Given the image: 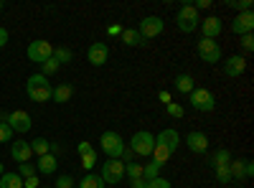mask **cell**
<instances>
[{
	"mask_svg": "<svg viewBox=\"0 0 254 188\" xmlns=\"http://www.w3.org/2000/svg\"><path fill=\"white\" fill-rule=\"evenodd\" d=\"M28 145H31V153H33L36 158H41V155H49V153H51V142H49L46 137L28 140Z\"/></svg>",
	"mask_w": 254,
	"mask_h": 188,
	"instance_id": "ffe728a7",
	"label": "cell"
},
{
	"mask_svg": "<svg viewBox=\"0 0 254 188\" xmlns=\"http://www.w3.org/2000/svg\"><path fill=\"white\" fill-rule=\"evenodd\" d=\"M163 28H165V23H163V18L160 15H145L142 20H140V26H137V31H140V36L147 41V38H158L160 33H163Z\"/></svg>",
	"mask_w": 254,
	"mask_h": 188,
	"instance_id": "52a82bcc",
	"label": "cell"
},
{
	"mask_svg": "<svg viewBox=\"0 0 254 188\" xmlns=\"http://www.w3.org/2000/svg\"><path fill=\"white\" fill-rule=\"evenodd\" d=\"M160 99L168 104V102H171V94H168V92H160Z\"/></svg>",
	"mask_w": 254,
	"mask_h": 188,
	"instance_id": "c3c4849f",
	"label": "cell"
},
{
	"mask_svg": "<svg viewBox=\"0 0 254 188\" xmlns=\"http://www.w3.org/2000/svg\"><path fill=\"white\" fill-rule=\"evenodd\" d=\"M38 186V178L31 176V178H23V188H36Z\"/></svg>",
	"mask_w": 254,
	"mask_h": 188,
	"instance_id": "b9f144b4",
	"label": "cell"
},
{
	"mask_svg": "<svg viewBox=\"0 0 254 188\" xmlns=\"http://www.w3.org/2000/svg\"><path fill=\"white\" fill-rule=\"evenodd\" d=\"M226 5L234 8V10H239V13H244V10H252V0H229Z\"/></svg>",
	"mask_w": 254,
	"mask_h": 188,
	"instance_id": "d6a6232c",
	"label": "cell"
},
{
	"mask_svg": "<svg viewBox=\"0 0 254 188\" xmlns=\"http://www.w3.org/2000/svg\"><path fill=\"white\" fill-rule=\"evenodd\" d=\"M26 56H28V61H33V64H44V61H49L54 56V46L49 44V41H31L28 49H26Z\"/></svg>",
	"mask_w": 254,
	"mask_h": 188,
	"instance_id": "8992f818",
	"label": "cell"
},
{
	"mask_svg": "<svg viewBox=\"0 0 254 188\" xmlns=\"http://www.w3.org/2000/svg\"><path fill=\"white\" fill-rule=\"evenodd\" d=\"M122 44L125 46H145V38L140 36L137 28H122Z\"/></svg>",
	"mask_w": 254,
	"mask_h": 188,
	"instance_id": "d6986e66",
	"label": "cell"
},
{
	"mask_svg": "<svg viewBox=\"0 0 254 188\" xmlns=\"http://www.w3.org/2000/svg\"><path fill=\"white\" fill-rule=\"evenodd\" d=\"M54 59H56L59 66H64V64H69V61H74V54H71L69 49L59 46V49H54Z\"/></svg>",
	"mask_w": 254,
	"mask_h": 188,
	"instance_id": "83f0119b",
	"label": "cell"
},
{
	"mask_svg": "<svg viewBox=\"0 0 254 188\" xmlns=\"http://www.w3.org/2000/svg\"><path fill=\"white\" fill-rule=\"evenodd\" d=\"M214 171H216V178H219V183H229V181H231L229 165H219V168H214Z\"/></svg>",
	"mask_w": 254,
	"mask_h": 188,
	"instance_id": "74e56055",
	"label": "cell"
},
{
	"mask_svg": "<svg viewBox=\"0 0 254 188\" xmlns=\"http://www.w3.org/2000/svg\"><path fill=\"white\" fill-rule=\"evenodd\" d=\"M198 56H201V61H206V64H219V61H221V46H219V41L201 38L198 41Z\"/></svg>",
	"mask_w": 254,
	"mask_h": 188,
	"instance_id": "ba28073f",
	"label": "cell"
},
{
	"mask_svg": "<svg viewBox=\"0 0 254 188\" xmlns=\"http://www.w3.org/2000/svg\"><path fill=\"white\" fill-rule=\"evenodd\" d=\"M71 94H74L71 84H59V87H54L51 99H54L56 104H64V102H69V99H71Z\"/></svg>",
	"mask_w": 254,
	"mask_h": 188,
	"instance_id": "44dd1931",
	"label": "cell"
},
{
	"mask_svg": "<svg viewBox=\"0 0 254 188\" xmlns=\"http://www.w3.org/2000/svg\"><path fill=\"white\" fill-rule=\"evenodd\" d=\"M145 188H173V186H171V181H168V178L158 176L155 181H147V186H145Z\"/></svg>",
	"mask_w": 254,
	"mask_h": 188,
	"instance_id": "8d00e7d4",
	"label": "cell"
},
{
	"mask_svg": "<svg viewBox=\"0 0 254 188\" xmlns=\"http://www.w3.org/2000/svg\"><path fill=\"white\" fill-rule=\"evenodd\" d=\"M44 188H49V186H44Z\"/></svg>",
	"mask_w": 254,
	"mask_h": 188,
	"instance_id": "816d5d0a",
	"label": "cell"
},
{
	"mask_svg": "<svg viewBox=\"0 0 254 188\" xmlns=\"http://www.w3.org/2000/svg\"><path fill=\"white\" fill-rule=\"evenodd\" d=\"M160 168H163V165H158V163L142 165V181H155V178L160 176Z\"/></svg>",
	"mask_w": 254,
	"mask_h": 188,
	"instance_id": "f1b7e54d",
	"label": "cell"
},
{
	"mask_svg": "<svg viewBox=\"0 0 254 188\" xmlns=\"http://www.w3.org/2000/svg\"><path fill=\"white\" fill-rule=\"evenodd\" d=\"M74 186H76V181L71 176H59L56 178V188H74Z\"/></svg>",
	"mask_w": 254,
	"mask_h": 188,
	"instance_id": "f35d334b",
	"label": "cell"
},
{
	"mask_svg": "<svg viewBox=\"0 0 254 188\" xmlns=\"http://www.w3.org/2000/svg\"><path fill=\"white\" fill-rule=\"evenodd\" d=\"M59 69H61V66H59V64H56V59H54V56H51V59H49V61H44V64H41V74H44V76H46V79H49V76H51V74H56V71H59Z\"/></svg>",
	"mask_w": 254,
	"mask_h": 188,
	"instance_id": "4dcf8cb0",
	"label": "cell"
},
{
	"mask_svg": "<svg viewBox=\"0 0 254 188\" xmlns=\"http://www.w3.org/2000/svg\"><path fill=\"white\" fill-rule=\"evenodd\" d=\"M15 132L8 127V122H0V142H13Z\"/></svg>",
	"mask_w": 254,
	"mask_h": 188,
	"instance_id": "836d02e7",
	"label": "cell"
},
{
	"mask_svg": "<svg viewBox=\"0 0 254 188\" xmlns=\"http://www.w3.org/2000/svg\"><path fill=\"white\" fill-rule=\"evenodd\" d=\"M176 87H178V92L190 94V92L196 89V81H193V76H190V74H178L176 76Z\"/></svg>",
	"mask_w": 254,
	"mask_h": 188,
	"instance_id": "7402d4cb",
	"label": "cell"
},
{
	"mask_svg": "<svg viewBox=\"0 0 254 188\" xmlns=\"http://www.w3.org/2000/svg\"><path fill=\"white\" fill-rule=\"evenodd\" d=\"M18 176H20V178L36 176V165H33V163H18Z\"/></svg>",
	"mask_w": 254,
	"mask_h": 188,
	"instance_id": "1f68e13d",
	"label": "cell"
},
{
	"mask_svg": "<svg viewBox=\"0 0 254 188\" xmlns=\"http://www.w3.org/2000/svg\"><path fill=\"white\" fill-rule=\"evenodd\" d=\"M87 59H89V64H92V66H104V64H107V59H110V46H107V44H102V41H97V44L89 46Z\"/></svg>",
	"mask_w": 254,
	"mask_h": 188,
	"instance_id": "7c38bea8",
	"label": "cell"
},
{
	"mask_svg": "<svg viewBox=\"0 0 254 188\" xmlns=\"http://www.w3.org/2000/svg\"><path fill=\"white\" fill-rule=\"evenodd\" d=\"M36 171L44 173V176H54V173H56V155H54V153L41 155L38 163H36Z\"/></svg>",
	"mask_w": 254,
	"mask_h": 188,
	"instance_id": "ac0fdd59",
	"label": "cell"
},
{
	"mask_svg": "<svg viewBox=\"0 0 254 188\" xmlns=\"http://www.w3.org/2000/svg\"><path fill=\"white\" fill-rule=\"evenodd\" d=\"M186 145H188L190 153H206L208 150V137H206V132L193 130V132L186 135Z\"/></svg>",
	"mask_w": 254,
	"mask_h": 188,
	"instance_id": "9a60e30c",
	"label": "cell"
},
{
	"mask_svg": "<svg viewBox=\"0 0 254 188\" xmlns=\"http://www.w3.org/2000/svg\"><path fill=\"white\" fill-rule=\"evenodd\" d=\"M107 33H110V36H122V26H120V23H115V26H110V28H107Z\"/></svg>",
	"mask_w": 254,
	"mask_h": 188,
	"instance_id": "ee69618b",
	"label": "cell"
},
{
	"mask_svg": "<svg viewBox=\"0 0 254 188\" xmlns=\"http://www.w3.org/2000/svg\"><path fill=\"white\" fill-rule=\"evenodd\" d=\"M188 97H190V107L198 110V112H214L216 110V97L203 87H196Z\"/></svg>",
	"mask_w": 254,
	"mask_h": 188,
	"instance_id": "5b68a950",
	"label": "cell"
},
{
	"mask_svg": "<svg viewBox=\"0 0 254 188\" xmlns=\"http://www.w3.org/2000/svg\"><path fill=\"white\" fill-rule=\"evenodd\" d=\"M155 142H160V145H165L171 153H176L178 150V145H181V137H178V132L173 130V127H168V130H163V132H158V137H155Z\"/></svg>",
	"mask_w": 254,
	"mask_h": 188,
	"instance_id": "e0dca14e",
	"label": "cell"
},
{
	"mask_svg": "<svg viewBox=\"0 0 254 188\" xmlns=\"http://www.w3.org/2000/svg\"><path fill=\"white\" fill-rule=\"evenodd\" d=\"M244 71H247V59H244V56H229V59L224 61V74H226V76L237 79V76H242Z\"/></svg>",
	"mask_w": 254,
	"mask_h": 188,
	"instance_id": "5bb4252c",
	"label": "cell"
},
{
	"mask_svg": "<svg viewBox=\"0 0 254 188\" xmlns=\"http://www.w3.org/2000/svg\"><path fill=\"white\" fill-rule=\"evenodd\" d=\"M8 127L13 132L23 135V132H28L33 127V120H31V115L26 110H13V112H8Z\"/></svg>",
	"mask_w": 254,
	"mask_h": 188,
	"instance_id": "9c48e42d",
	"label": "cell"
},
{
	"mask_svg": "<svg viewBox=\"0 0 254 188\" xmlns=\"http://www.w3.org/2000/svg\"><path fill=\"white\" fill-rule=\"evenodd\" d=\"M155 148V135L147 132V130H137L132 137H130V150L140 158H147Z\"/></svg>",
	"mask_w": 254,
	"mask_h": 188,
	"instance_id": "277c9868",
	"label": "cell"
},
{
	"mask_svg": "<svg viewBox=\"0 0 254 188\" xmlns=\"http://www.w3.org/2000/svg\"><path fill=\"white\" fill-rule=\"evenodd\" d=\"M229 163H231V153L226 148H219L214 153V158H211V165H214V168H219V165H229Z\"/></svg>",
	"mask_w": 254,
	"mask_h": 188,
	"instance_id": "4316f807",
	"label": "cell"
},
{
	"mask_svg": "<svg viewBox=\"0 0 254 188\" xmlns=\"http://www.w3.org/2000/svg\"><path fill=\"white\" fill-rule=\"evenodd\" d=\"M125 176L130 178V181L142 178V165L140 163H125Z\"/></svg>",
	"mask_w": 254,
	"mask_h": 188,
	"instance_id": "f546056e",
	"label": "cell"
},
{
	"mask_svg": "<svg viewBox=\"0 0 254 188\" xmlns=\"http://www.w3.org/2000/svg\"><path fill=\"white\" fill-rule=\"evenodd\" d=\"M242 49L249 54V51H254V36L252 33H247V36H242Z\"/></svg>",
	"mask_w": 254,
	"mask_h": 188,
	"instance_id": "ab89813d",
	"label": "cell"
},
{
	"mask_svg": "<svg viewBox=\"0 0 254 188\" xmlns=\"http://www.w3.org/2000/svg\"><path fill=\"white\" fill-rule=\"evenodd\" d=\"M0 10H3V0H0Z\"/></svg>",
	"mask_w": 254,
	"mask_h": 188,
	"instance_id": "f907efd6",
	"label": "cell"
},
{
	"mask_svg": "<svg viewBox=\"0 0 254 188\" xmlns=\"http://www.w3.org/2000/svg\"><path fill=\"white\" fill-rule=\"evenodd\" d=\"M102 181L104 183H120L125 178V163L122 160H107L102 163Z\"/></svg>",
	"mask_w": 254,
	"mask_h": 188,
	"instance_id": "30bf717a",
	"label": "cell"
},
{
	"mask_svg": "<svg viewBox=\"0 0 254 188\" xmlns=\"http://www.w3.org/2000/svg\"><path fill=\"white\" fill-rule=\"evenodd\" d=\"M5 44H8V31H5V28H0V49H3Z\"/></svg>",
	"mask_w": 254,
	"mask_h": 188,
	"instance_id": "f6af8a7d",
	"label": "cell"
},
{
	"mask_svg": "<svg viewBox=\"0 0 254 188\" xmlns=\"http://www.w3.org/2000/svg\"><path fill=\"white\" fill-rule=\"evenodd\" d=\"M229 173H231V178L244 181L247 178V160H231L229 163Z\"/></svg>",
	"mask_w": 254,
	"mask_h": 188,
	"instance_id": "d4e9b609",
	"label": "cell"
},
{
	"mask_svg": "<svg viewBox=\"0 0 254 188\" xmlns=\"http://www.w3.org/2000/svg\"><path fill=\"white\" fill-rule=\"evenodd\" d=\"M0 188H23V178L18 173H3L0 176Z\"/></svg>",
	"mask_w": 254,
	"mask_h": 188,
	"instance_id": "484cf974",
	"label": "cell"
},
{
	"mask_svg": "<svg viewBox=\"0 0 254 188\" xmlns=\"http://www.w3.org/2000/svg\"><path fill=\"white\" fill-rule=\"evenodd\" d=\"M176 23H178V31H183V33H193V31L198 28L201 15H198V10L193 8V3L181 5V10H178V15H176Z\"/></svg>",
	"mask_w": 254,
	"mask_h": 188,
	"instance_id": "3957f363",
	"label": "cell"
},
{
	"mask_svg": "<svg viewBox=\"0 0 254 188\" xmlns=\"http://www.w3.org/2000/svg\"><path fill=\"white\" fill-rule=\"evenodd\" d=\"M10 155H13V160H15V163H28V160L33 158L28 140H15V142L10 145Z\"/></svg>",
	"mask_w": 254,
	"mask_h": 188,
	"instance_id": "2e32d148",
	"label": "cell"
},
{
	"mask_svg": "<svg viewBox=\"0 0 254 188\" xmlns=\"http://www.w3.org/2000/svg\"><path fill=\"white\" fill-rule=\"evenodd\" d=\"M26 94L31 102H49L54 94V87L44 74H31L26 81Z\"/></svg>",
	"mask_w": 254,
	"mask_h": 188,
	"instance_id": "6da1fadb",
	"label": "cell"
},
{
	"mask_svg": "<svg viewBox=\"0 0 254 188\" xmlns=\"http://www.w3.org/2000/svg\"><path fill=\"white\" fill-rule=\"evenodd\" d=\"M99 148H102V153L107 155L110 160H120V158H122V153L127 150V148H125L122 135H120V132H115V130L102 132V137H99Z\"/></svg>",
	"mask_w": 254,
	"mask_h": 188,
	"instance_id": "7a4b0ae2",
	"label": "cell"
},
{
	"mask_svg": "<svg viewBox=\"0 0 254 188\" xmlns=\"http://www.w3.org/2000/svg\"><path fill=\"white\" fill-rule=\"evenodd\" d=\"M76 150H79V155H87V153H92L94 148H92V142L84 140V142H79V145H76Z\"/></svg>",
	"mask_w": 254,
	"mask_h": 188,
	"instance_id": "60d3db41",
	"label": "cell"
},
{
	"mask_svg": "<svg viewBox=\"0 0 254 188\" xmlns=\"http://www.w3.org/2000/svg\"><path fill=\"white\" fill-rule=\"evenodd\" d=\"M81 165L87 171H92L94 165H97V150H92V153H87V155H81Z\"/></svg>",
	"mask_w": 254,
	"mask_h": 188,
	"instance_id": "d590c367",
	"label": "cell"
},
{
	"mask_svg": "<svg viewBox=\"0 0 254 188\" xmlns=\"http://www.w3.org/2000/svg\"><path fill=\"white\" fill-rule=\"evenodd\" d=\"M5 173V168H3V163H0V176H3Z\"/></svg>",
	"mask_w": 254,
	"mask_h": 188,
	"instance_id": "681fc988",
	"label": "cell"
},
{
	"mask_svg": "<svg viewBox=\"0 0 254 188\" xmlns=\"http://www.w3.org/2000/svg\"><path fill=\"white\" fill-rule=\"evenodd\" d=\"M221 31H224V23H221V18L219 15H208V18H203L201 20V33H203V38H219L221 36Z\"/></svg>",
	"mask_w": 254,
	"mask_h": 188,
	"instance_id": "4fadbf2b",
	"label": "cell"
},
{
	"mask_svg": "<svg viewBox=\"0 0 254 188\" xmlns=\"http://www.w3.org/2000/svg\"><path fill=\"white\" fill-rule=\"evenodd\" d=\"M145 186H147V181H142V178H137V181L130 183V188H145Z\"/></svg>",
	"mask_w": 254,
	"mask_h": 188,
	"instance_id": "bcb514c9",
	"label": "cell"
},
{
	"mask_svg": "<svg viewBox=\"0 0 254 188\" xmlns=\"http://www.w3.org/2000/svg\"><path fill=\"white\" fill-rule=\"evenodd\" d=\"M193 8H196V10H208V8H211V0H198Z\"/></svg>",
	"mask_w": 254,
	"mask_h": 188,
	"instance_id": "7bdbcfd3",
	"label": "cell"
},
{
	"mask_svg": "<svg viewBox=\"0 0 254 188\" xmlns=\"http://www.w3.org/2000/svg\"><path fill=\"white\" fill-rule=\"evenodd\" d=\"M254 176V165H252V160H247V178H252Z\"/></svg>",
	"mask_w": 254,
	"mask_h": 188,
	"instance_id": "7dc6e473",
	"label": "cell"
},
{
	"mask_svg": "<svg viewBox=\"0 0 254 188\" xmlns=\"http://www.w3.org/2000/svg\"><path fill=\"white\" fill-rule=\"evenodd\" d=\"M79 188H107V183H104L102 176H97V173H87L79 181Z\"/></svg>",
	"mask_w": 254,
	"mask_h": 188,
	"instance_id": "cb8c5ba5",
	"label": "cell"
},
{
	"mask_svg": "<svg viewBox=\"0 0 254 188\" xmlns=\"http://www.w3.org/2000/svg\"><path fill=\"white\" fill-rule=\"evenodd\" d=\"M150 155H153V163H158V165H165L168 160H171V155H173V153L168 150L165 145L155 142V148H153V153H150Z\"/></svg>",
	"mask_w": 254,
	"mask_h": 188,
	"instance_id": "603a6c76",
	"label": "cell"
},
{
	"mask_svg": "<svg viewBox=\"0 0 254 188\" xmlns=\"http://www.w3.org/2000/svg\"><path fill=\"white\" fill-rule=\"evenodd\" d=\"M252 31H254V13L252 10H244V13H239L234 20H231V33H237L239 38L252 33Z\"/></svg>",
	"mask_w": 254,
	"mask_h": 188,
	"instance_id": "8fae6325",
	"label": "cell"
},
{
	"mask_svg": "<svg viewBox=\"0 0 254 188\" xmlns=\"http://www.w3.org/2000/svg\"><path fill=\"white\" fill-rule=\"evenodd\" d=\"M165 110H168V115L176 117V120H181V117H183V112H186V110L181 107V104H176V102H168V104H165Z\"/></svg>",
	"mask_w": 254,
	"mask_h": 188,
	"instance_id": "e575fe53",
	"label": "cell"
}]
</instances>
